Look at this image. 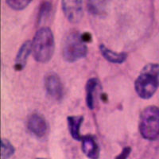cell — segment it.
Returning a JSON list of instances; mask_svg holds the SVG:
<instances>
[{
  "label": "cell",
  "instance_id": "6da1fadb",
  "mask_svg": "<svg viewBox=\"0 0 159 159\" xmlns=\"http://www.w3.org/2000/svg\"><path fill=\"white\" fill-rule=\"evenodd\" d=\"M158 87L159 64H148L144 66L134 82L136 93L142 99H150Z\"/></svg>",
  "mask_w": 159,
  "mask_h": 159
},
{
  "label": "cell",
  "instance_id": "7a4b0ae2",
  "mask_svg": "<svg viewBox=\"0 0 159 159\" xmlns=\"http://www.w3.org/2000/svg\"><path fill=\"white\" fill-rule=\"evenodd\" d=\"M32 53L38 62L46 63L53 56L54 37L49 27H42L35 34L32 42Z\"/></svg>",
  "mask_w": 159,
  "mask_h": 159
},
{
  "label": "cell",
  "instance_id": "3957f363",
  "mask_svg": "<svg viewBox=\"0 0 159 159\" xmlns=\"http://www.w3.org/2000/svg\"><path fill=\"white\" fill-rule=\"evenodd\" d=\"M139 132L143 139L155 141L159 139V108L149 106L142 111L139 119Z\"/></svg>",
  "mask_w": 159,
  "mask_h": 159
},
{
  "label": "cell",
  "instance_id": "277c9868",
  "mask_svg": "<svg viewBox=\"0 0 159 159\" xmlns=\"http://www.w3.org/2000/svg\"><path fill=\"white\" fill-rule=\"evenodd\" d=\"M83 35L78 33H71L66 36L63 42L62 55L67 62L73 63L87 56L88 47Z\"/></svg>",
  "mask_w": 159,
  "mask_h": 159
},
{
  "label": "cell",
  "instance_id": "5b68a950",
  "mask_svg": "<svg viewBox=\"0 0 159 159\" xmlns=\"http://www.w3.org/2000/svg\"><path fill=\"white\" fill-rule=\"evenodd\" d=\"M62 10L70 22L77 23L83 16L82 0H61Z\"/></svg>",
  "mask_w": 159,
  "mask_h": 159
},
{
  "label": "cell",
  "instance_id": "8992f818",
  "mask_svg": "<svg viewBox=\"0 0 159 159\" xmlns=\"http://www.w3.org/2000/svg\"><path fill=\"white\" fill-rule=\"evenodd\" d=\"M45 89L47 94L52 99L60 100L63 97L64 89L59 76L55 73H49L45 79Z\"/></svg>",
  "mask_w": 159,
  "mask_h": 159
},
{
  "label": "cell",
  "instance_id": "52a82bcc",
  "mask_svg": "<svg viewBox=\"0 0 159 159\" xmlns=\"http://www.w3.org/2000/svg\"><path fill=\"white\" fill-rule=\"evenodd\" d=\"M27 128L32 134L38 138H42L47 133L48 125L41 115L34 113L28 118Z\"/></svg>",
  "mask_w": 159,
  "mask_h": 159
},
{
  "label": "cell",
  "instance_id": "ba28073f",
  "mask_svg": "<svg viewBox=\"0 0 159 159\" xmlns=\"http://www.w3.org/2000/svg\"><path fill=\"white\" fill-rule=\"evenodd\" d=\"M99 80L96 78H91L86 84V103L90 110H93L96 107V98H97L98 91L99 89Z\"/></svg>",
  "mask_w": 159,
  "mask_h": 159
},
{
  "label": "cell",
  "instance_id": "9c48e42d",
  "mask_svg": "<svg viewBox=\"0 0 159 159\" xmlns=\"http://www.w3.org/2000/svg\"><path fill=\"white\" fill-rule=\"evenodd\" d=\"M82 150L84 154L90 159H98L99 157V148L93 136H83L81 139Z\"/></svg>",
  "mask_w": 159,
  "mask_h": 159
},
{
  "label": "cell",
  "instance_id": "30bf717a",
  "mask_svg": "<svg viewBox=\"0 0 159 159\" xmlns=\"http://www.w3.org/2000/svg\"><path fill=\"white\" fill-rule=\"evenodd\" d=\"M32 52V42L26 41L19 48L16 58H15V69L17 71H21L24 69L28 57Z\"/></svg>",
  "mask_w": 159,
  "mask_h": 159
},
{
  "label": "cell",
  "instance_id": "8fae6325",
  "mask_svg": "<svg viewBox=\"0 0 159 159\" xmlns=\"http://www.w3.org/2000/svg\"><path fill=\"white\" fill-rule=\"evenodd\" d=\"M68 126H69V133L73 139L80 141L82 139L80 134V127L84 121V117L80 116H72L67 118Z\"/></svg>",
  "mask_w": 159,
  "mask_h": 159
},
{
  "label": "cell",
  "instance_id": "7c38bea8",
  "mask_svg": "<svg viewBox=\"0 0 159 159\" xmlns=\"http://www.w3.org/2000/svg\"><path fill=\"white\" fill-rule=\"evenodd\" d=\"M99 51L101 52L102 56L111 63L122 64L127 58V54L126 52H114L106 47L104 45H99Z\"/></svg>",
  "mask_w": 159,
  "mask_h": 159
},
{
  "label": "cell",
  "instance_id": "4fadbf2b",
  "mask_svg": "<svg viewBox=\"0 0 159 159\" xmlns=\"http://www.w3.org/2000/svg\"><path fill=\"white\" fill-rule=\"evenodd\" d=\"M107 2L106 0H88L89 12L94 16L102 17L107 14Z\"/></svg>",
  "mask_w": 159,
  "mask_h": 159
},
{
  "label": "cell",
  "instance_id": "5bb4252c",
  "mask_svg": "<svg viewBox=\"0 0 159 159\" xmlns=\"http://www.w3.org/2000/svg\"><path fill=\"white\" fill-rule=\"evenodd\" d=\"M15 149L7 139L1 140V159H9L15 154Z\"/></svg>",
  "mask_w": 159,
  "mask_h": 159
},
{
  "label": "cell",
  "instance_id": "9a60e30c",
  "mask_svg": "<svg viewBox=\"0 0 159 159\" xmlns=\"http://www.w3.org/2000/svg\"><path fill=\"white\" fill-rule=\"evenodd\" d=\"M52 12V4L49 2H44L41 5L38 13V23L42 24L46 22Z\"/></svg>",
  "mask_w": 159,
  "mask_h": 159
},
{
  "label": "cell",
  "instance_id": "2e32d148",
  "mask_svg": "<svg viewBox=\"0 0 159 159\" xmlns=\"http://www.w3.org/2000/svg\"><path fill=\"white\" fill-rule=\"evenodd\" d=\"M33 0H6L10 7L15 11H22L25 9Z\"/></svg>",
  "mask_w": 159,
  "mask_h": 159
},
{
  "label": "cell",
  "instance_id": "e0dca14e",
  "mask_svg": "<svg viewBox=\"0 0 159 159\" xmlns=\"http://www.w3.org/2000/svg\"><path fill=\"white\" fill-rule=\"evenodd\" d=\"M131 152V148L130 147H127L123 149L122 152L118 156H116L115 159H127Z\"/></svg>",
  "mask_w": 159,
  "mask_h": 159
},
{
  "label": "cell",
  "instance_id": "ac0fdd59",
  "mask_svg": "<svg viewBox=\"0 0 159 159\" xmlns=\"http://www.w3.org/2000/svg\"><path fill=\"white\" fill-rule=\"evenodd\" d=\"M37 159H45V158H37Z\"/></svg>",
  "mask_w": 159,
  "mask_h": 159
}]
</instances>
